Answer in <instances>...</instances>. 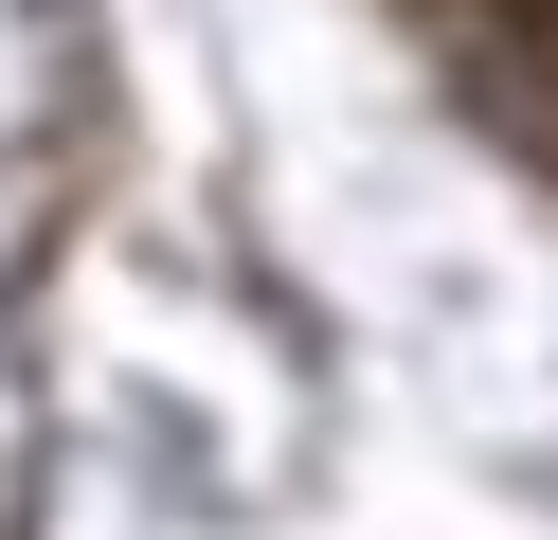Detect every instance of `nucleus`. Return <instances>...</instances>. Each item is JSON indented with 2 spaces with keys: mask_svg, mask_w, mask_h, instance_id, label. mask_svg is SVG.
I'll return each mask as SVG.
<instances>
[]
</instances>
